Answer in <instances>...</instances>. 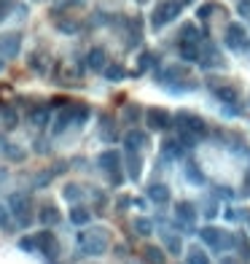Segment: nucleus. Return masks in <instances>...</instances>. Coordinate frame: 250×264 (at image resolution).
I'll return each mask as SVG.
<instances>
[{
  "instance_id": "f257e3e1",
  "label": "nucleus",
  "mask_w": 250,
  "mask_h": 264,
  "mask_svg": "<svg viewBox=\"0 0 250 264\" xmlns=\"http://www.w3.org/2000/svg\"><path fill=\"white\" fill-rule=\"evenodd\" d=\"M78 251L84 253V256H102L105 251H108V232L105 229H84V232H78Z\"/></svg>"
},
{
  "instance_id": "f03ea898",
  "label": "nucleus",
  "mask_w": 250,
  "mask_h": 264,
  "mask_svg": "<svg viewBox=\"0 0 250 264\" xmlns=\"http://www.w3.org/2000/svg\"><path fill=\"white\" fill-rule=\"evenodd\" d=\"M180 8H183V3H178V0H161V3H156V8L151 11V27L161 30L170 22H175L180 16Z\"/></svg>"
},
{
  "instance_id": "7ed1b4c3",
  "label": "nucleus",
  "mask_w": 250,
  "mask_h": 264,
  "mask_svg": "<svg viewBox=\"0 0 250 264\" xmlns=\"http://www.w3.org/2000/svg\"><path fill=\"white\" fill-rule=\"evenodd\" d=\"M8 207H11V213L16 216V224L22 226V229L33 224V200H30V194L14 192L11 197H8Z\"/></svg>"
},
{
  "instance_id": "20e7f679",
  "label": "nucleus",
  "mask_w": 250,
  "mask_h": 264,
  "mask_svg": "<svg viewBox=\"0 0 250 264\" xmlns=\"http://www.w3.org/2000/svg\"><path fill=\"white\" fill-rule=\"evenodd\" d=\"M97 165L110 175V181L116 183V186L121 183V173H119V170H121V154H119V151H113V148L102 151V154L97 156Z\"/></svg>"
},
{
  "instance_id": "39448f33",
  "label": "nucleus",
  "mask_w": 250,
  "mask_h": 264,
  "mask_svg": "<svg viewBox=\"0 0 250 264\" xmlns=\"http://www.w3.org/2000/svg\"><path fill=\"white\" fill-rule=\"evenodd\" d=\"M35 245H38V253H43V256H49V259L60 256V243H57L54 232L49 226L41 229V232H35Z\"/></svg>"
},
{
  "instance_id": "423d86ee",
  "label": "nucleus",
  "mask_w": 250,
  "mask_h": 264,
  "mask_svg": "<svg viewBox=\"0 0 250 264\" xmlns=\"http://www.w3.org/2000/svg\"><path fill=\"white\" fill-rule=\"evenodd\" d=\"M175 121H178V127L194 132V135H205V132H207V121L202 116H197V113H191V111H178Z\"/></svg>"
},
{
  "instance_id": "0eeeda50",
  "label": "nucleus",
  "mask_w": 250,
  "mask_h": 264,
  "mask_svg": "<svg viewBox=\"0 0 250 264\" xmlns=\"http://www.w3.org/2000/svg\"><path fill=\"white\" fill-rule=\"evenodd\" d=\"M226 46H229V49H234V51H239V49H245V46H247V30L239 22H232L226 27Z\"/></svg>"
},
{
  "instance_id": "6e6552de",
  "label": "nucleus",
  "mask_w": 250,
  "mask_h": 264,
  "mask_svg": "<svg viewBox=\"0 0 250 264\" xmlns=\"http://www.w3.org/2000/svg\"><path fill=\"white\" fill-rule=\"evenodd\" d=\"M19 49H22V35L19 33L0 35V57H3V60H14L19 54Z\"/></svg>"
},
{
  "instance_id": "1a4fd4ad",
  "label": "nucleus",
  "mask_w": 250,
  "mask_h": 264,
  "mask_svg": "<svg viewBox=\"0 0 250 264\" xmlns=\"http://www.w3.org/2000/svg\"><path fill=\"white\" fill-rule=\"evenodd\" d=\"M146 124H148V129H167L170 124H172V116L164 111V108H148L146 111Z\"/></svg>"
},
{
  "instance_id": "9d476101",
  "label": "nucleus",
  "mask_w": 250,
  "mask_h": 264,
  "mask_svg": "<svg viewBox=\"0 0 250 264\" xmlns=\"http://www.w3.org/2000/svg\"><path fill=\"white\" fill-rule=\"evenodd\" d=\"M86 68L94 70V73H102L105 68H108V54H105V49L94 46V49L86 54Z\"/></svg>"
},
{
  "instance_id": "9b49d317",
  "label": "nucleus",
  "mask_w": 250,
  "mask_h": 264,
  "mask_svg": "<svg viewBox=\"0 0 250 264\" xmlns=\"http://www.w3.org/2000/svg\"><path fill=\"white\" fill-rule=\"evenodd\" d=\"M70 124H75V105H73V102L60 111V116H57V121H54V132L60 135V132H65Z\"/></svg>"
},
{
  "instance_id": "f8f14e48",
  "label": "nucleus",
  "mask_w": 250,
  "mask_h": 264,
  "mask_svg": "<svg viewBox=\"0 0 250 264\" xmlns=\"http://www.w3.org/2000/svg\"><path fill=\"white\" fill-rule=\"evenodd\" d=\"M49 121H51V108L49 105H35V108H30V124L33 127L43 129Z\"/></svg>"
},
{
  "instance_id": "ddd939ff",
  "label": "nucleus",
  "mask_w": 250,
  "mask_h": 264,
  "mask_svg": "<svg viewBox=\"0 0 250 264\" xmlns=\"http://www.w3.org/2000/svg\"><path fill=\"white\" fill-rule=\"evenodd\" d=\"M175 219L183 221V224H188V226L194 224L197 221V207H194V202H186V200L178 202L175 205Z\"/></svg>"
},
{
  "instance_id": "4468645a",
  "label": "nucleus",
  "mask_w": 250,
  "mask_h": 264,
  "mask_svg": "<svg viewBox=\"0 0 250 264\" xmlns=\"http://www.w3.org/2000/svg\"><path fill=\"white\" fill-rule=\"evenodd\" d=\"M124 146H127V151H137L143 146H148V135L140 129H129L127 135H124Z\"/></svg>"
},
{
  "instance_id": "2eb2a0df",
  "label": "nucleus",
  "mask_w": 250,
  "mask_h": 264,
  "mask_svg": "<svg viewBox=\"0 0 250 264\" xmlns=\"http://www.w3.org/2000/svg\"><path fill=\"white\" fill-rule=\"evenodd\" d=\"M148 200L156 205H167L170 202V189L164 183H151L148 186Z\"/></svg>"
},
{
  "instance_id": "dca6fc26",
  "label": "nucleus",
  "mask_w": 250,
  "mask_h": 264,
  "mask_svg": "<svg viewBox=\"0 0 250 264\" xmlns=\"http://www.w3.org/2000/svg\"><path fill=\"white\" fill-rule=\"evenodd\" d=\"M180 57H183L186 62H199V43L197 41H180Z\"/></svg>"
},
{
  "instance_id": "f3484780",
  "label": "nucleus",
  "mask_w": 250,
  "mask_h": 264,
  "mask_svg": "<svg viewBox=\"0 0 250 264\" xmlns=\"http://www.w3.org/2000/svg\"><path fill=\"white\" fill-rule=\"evenodd\" d=\"M38 221H41L43 226H54V224H60V210H57L54 205H46L38 210Z\"/></svg>"
},
{
  "instance_id": "a211bd4d",
  "label": "nucleus",
  "mask_w": 250,
  "mask_h": 264,
  "mask_svg": "<svg viewBox=\"0 0 250 264\" xmlns=\"http://www.w3.org/2000/svg\"><path fill=\"white\" fill-rule=\"evenodd\" d=\"M220 234H224V232L215 229V226H202V229H199V237L205 240L210 248H215V251H218V245H220Z\"/></svg>"
},
{
  "instance_id": "6ab92c4d",
  "label": "nucleus",
  "mask_w": 250,
  "mask_h": 264,
  "mask_svg": "<svg viewBox=\"0 0 250 264\" xmlns=\"http://www.w3.org/2000/svg\"><path fill=\"white\" fill-rule=\"evenodd\" d=\"M180 146H183V143H180V140L175 138V140H164V143H161V156H164L167 159V162H172V159H178L180 156Z\"/></svg>"
},
{
  "instance_id": "aec40b11",
  "label": "nucleus",
  "mask_w": 250,
  "mask_h": 264,
  "mask_svg": "<svg viewBox=\"0 0 250 264\" xmlns=\"http://www.w3.org/2000/svg\"><path fill=\"white\" fill-rule=\"evenodd\" d=\"M70 221H73L75 226H86V224L92 221V210H86V207L75 205L73 210H70Z\"/></svg>"
},
{
  "instance_id": "412c9836",
  "label": "nucleus",
  "mask_w": 250,
  "mask_h": 264,
  "mask_svg": "<svg viewBox=\"0 0 250 264\" xmlns=\"http://www.w3.org/2000/svg\"><path fill=\"white\" fill-rule=\"evenodd\" d=\"M143 253H146V261H148V264H164V261H167L164 251L156 248V245H146V251H143Z\"/></svg>"
},
{
  "instance_id": "4be33fe9",
  "label": "nucleus",
  "mask_w": 250,
  "mask_h": 264,
  "mask_svg": "<svg viewBox=\"0 0 250 264\" xmlns=\"http://www.w3.org/2000/svg\"><path fill=\"white\" fill-rule=\"evenodd\" d=\"M215 97L220 102H226V105H232V102H237V89L234 87H218L215 89Z\"/></svg>"
},
{
  "instance_id": "5701e85b",
  "label": "nucleus",
  "mask_w": 250,
  "mask_h": 264,
  "mask_svg": "<svg viewBox=\"0 0 250 264\" xmlns=\"http://www.w3.org/2000/svg\"><path fill=\"white\" fill-rule=\"evenodd\" d=\"M102 73H105V78H108V81H124V78H127V70H124V65H108Z\"/></svg>"
},
{
  "instance_id": "b1692460",
  "label": "nucleus",
  "mask_w": 250,
  "mask_h": 264,
  "mask_svg": "<svg viewBox=\"0 0 250 264\" xmlns=\"http://www.w3.org/2000/svg\"><path fill=\"white\" fill-rule=\"evenodd\" d=\"M140 116H143V108L137 105V102H134V105H132V102H127V105H124V119H127L129 124H137Z\"/></svg>"
},
{
  "instance_id": "393cba45",
  "label": "nucleus",
  "mask_w": 250,
  "mask_h": 264,
  "mask_svg": "<svg viewBox=\"0 0 250 264\" xmlns=\"http://www.w3.org/2000/svg\"><path fill=\"white\" fill-rule=\"evenodd\" d=\"M140 167H143V159H140V154H134V151H129V178H132V181H140Z\"/></svg>"
},
{
  "instance_id": "a878e982",
  "label": "nucleus",
  "mask_w": 250,
  "mask_h": 264,
  "mask_svg": "<svg viewBox=\"0 0 250 264\" xmlns=\"http://www.w3.org/2000/svg\"><path fill=\"white\" fill-rule=\"evenodd\" d=\"M62 197H65L67 202H78L81 197H84V192H81V186H78V183H67V186H65V192H62Z\"/></svg>"
},
{
  "instance_id": "bb28decb",
  "label": "nucleus",
  "mask_w": 250,
  "mask_h": 264,
  "mask_svg": "<svg viewBox=\"0 0 250 264\" xmlns=\"http://www.w3.org/2000/svg\"><path fill=\"white\" fill-rule=\"evenodd\" d=\"M134 232L148 237V234H153V221L151 219H134Z\"/></svg>"
},
{
  "instance_id": "cd10ccee",
  "label": "nucleus",
  "mask_w": 250,
  "mask_h": 264,
  "mask_svg": "<svg viewBox=\"0 0 250 264\" xmlns=\"http://www.w3.org/2000/svg\"><path fill=\"white\" fill-rule=\"evenodd\" d=\"M11 207L8 205H0V229L3 232H11Z\"/></svg>"
},
{
  "instance_id": "c85d7f7f",
  "label": "nucleus",
  "mask_w": 250,
  "mask_h": 264,
  "mask_svg": "<svg viewBox=\"0 0 250 264\" xmlns=\"http://www.w3.org/2000/svg\"><path fill=\"white\" fill-rule=\"evenodd\" d=\"M164 245H167V251L170 253H180V248H183V243H180V237H175V234H170V232H164Z\"/></svg>"
},
{
  "instance_id": "c756f323",
  "label": "nucleus",
  "mask_w": 250,
  "mask_h": 264,
  "mask_svg": "<svg viewBox=\"0 0 250 264\" xmlns=\"http://www.w3.org/2000/svg\"><path fill=\"white\" fill-rule=\"evenodd\" d=\"M57 30L73 35V33H78V22H73V19H60V22H57Z\"/></svg>"
},
{
  "instance_id": "7c9ffc66",
  "label": "nucleus",
  "mask_w": 250,
  "mask_h": 264,
  "mask_svg": "<svg viewBox=\"0 0 250 264\" xmlns=\"http://www.w3.org/2000/svg\"><path fill=\"white\" fill-rule=\"evenodd\" d=\"M186 175H188V181L191 183H205V175H202V170H197V165H186Z\"/></svg>"
},
{
  "instance_id": "2f4dec72",
  "label": "nucleus",
  "mask_w": 250,
  "mask_h": 264,
  "mask_svg": "<svg viewBox=\"0 0 250 264\" xmlns=\"http://www.w3.org/2000/svg\"><path fill=\"white\" fill-rule=\"evenodd\" d=\"M188 264H210V259H207V253H202L199 248H191V253H188Z\"/></svg>"
},
{
  "instance_id": "473e14b6",
  "label": "nucleus",
  "mask_w": 250,
  "mask_h": 264,
  "mask_svg": "<svg viewBox=\"0 0 250 264\" xmlns=\"http://www.w3.org/2000/svg\"><path fill=\"white\" fill-rule=\"evenodd\" d=\"M151 65H153V54H151V51H143V54H140V68L134 70V75H140L143 70H148Z\"/></svg>"
},
{
  "instance_id": "72a5a7b5",
  "label": "nucleus",
  "mask_w": 250,
  "mask_h": 264,
  "mask_svg": "<svg viewBox=\"0 0 250 264\" xmlns=\"http://www.w3.org/2000/svg\"><path fill=\"white\" fill-rule=\"evenodd\" d=\"M180 35H183V41H197V43H199V33H197V27H194V24H183Z\"/></svg>"
},
{
  "instance_id": "f704fd0d",
  "label": "nucleus",
  "mask_w": 250,
  "mask_h": 264,
  "mask_svg": "<svg viewBox=\"0 0 250 264\" xmlns=\"http://www.w3.org/2000/svg\"><path fill=\"white\" fill-rule=\"evenodd\" d=\"M89 105H78V102H75V124H84L86 119H89Z\"/></svg>"
},
{
  "instance_id": "c9c22d12",
  "label": "nucleus",
  "mask_w": 250,
  "mask_h": 264,
  "mask_svg": "<svg viewBox=\"0 0 250 264\" xmlns=\"http://www.w3.org/2000/svg\"><path fill=\"white\" fill-rule=\"evenodd\" d=\"M234 245H237V240H234L229 232L220 234V245H218V251H229V248H234Z\"/></svg>"
},
{
  "instance_id": "e433bc0d",
  "label": "nucleus",
  "mask_w": 250,
  "mask_h": 264,
  "mask_svg": "<svg viewBox=\"0 0 250 264\" xmlns=\"http://www.w3.org/2000/svg\"><path fill=\"white\" fill-rule=\"evenodd\" d=\"M3 119H6V127H16V121H19V113L14 108H6L3 111Z\"/></svg>"
},
{
  "instance_id": "4c0bfd02",
  "label": "nucleus",
  "mask_w": 250,
  "mask_h": 264,
  "mask_svg": "<svg viewBox=\"0 0 250 264\" xmlns=\"http://www.w3.org/2000/svg\"><path fill=\"white\" fill-rule=\"evenodd\" d=\"M14 11V0H0V22L8 19V14Z\"/></svg>"
},
{
  "instance_id": "58836bf2",
  "label": "nucleus",
  "mask_w": 250,
  "mask_h": 264,
  "mask_svg": "<svg viewBox=\"0 0 250 264\" xmlns=\"http://www.w3.org/2000/svg\"><path fill=\"white\" fill-rule=\"evenodd\" d=\"M19 248L27 251V253H30V251H38V245H35V234H33V237H22V240H19Z\"/></svg>"
},
{
  "instance_id": "ea45409f",
  "label": "nucleus",
  "mask_w": 250,
  "mask_h": 264,
  "mask_svg": "<svg viewBox=\"0 0 250 264\" xmlns=\"http://www.w3.org/2000/svg\"><path fill=\"white\" fill-rule=\"evenodd\" d=\"M213 11H215V3H205V6H202L199 11H197V16H199V19H207Z\"/></svg>"
},
{
  "instance_id": "a19ab883",
  "label": "nucleus",
  "mask_w": 250,
  "mask_h": 264,
  "mask_svg": "<svg viewBox=\"0 0 250 264\" xmlns=\"http://www.w3.org/2000/svg\"><path fill=\"white\" fill-rule=\"evenodd\" d=\"M237 11L239 14H250V0H239V3H237Z\"/></svg>"
},
{
  "instance_id": "79ce46f5",
  "label": "nucleus",
  "mask_w": 250,
  "mask_h": 264,
  "mask_svg": "<svg viewBox=\"0 0 250 264\" xmlns=\"http://www.w3.org/2000/svg\"><path fill=\"white\" fill-rule=\"evenodd\" d=\"M237 245H239V251H242V256H245V259H250V245H247V243H242V237L237 240Z\"/></svg>"
},
{
  "instance_id": "37998d69",
  "label": "nucleus",
  "mask_w": 250,
  "mask_h": 264,
  "mask_svg": "<svg viewBox=\"0 0 250 264\" xmlns=\"http://www.w3.org/2000/svg\"><path fill=\"white\" fill-rule=\"evenodd\" d=\"M202 213H205V216H207V219H215V213H218V207H215V205H207V207H205V210H202Z\"/></svg>"
},
{
  "instance_id": "c03bdc74",
  "label": "nucleus",
  "mask_w": 250,
  "mask_h": 264,
  "mask_svg": "<svg viewBox=\"0 0 250 264\" xmlns=\"http://www.w3.org/2000/svg\"><path fill=\"white\" fill-rule=\"evenodd\" d=\"M129 205H132L129 197H119V207H129Z\"/></svg>"
},
{
  "instance_id": "a18cd8bd",
  "label": "nucleus",
  "mask_w": 250,
  "mask_h": 264,
  "mask_svg": "<svg viewBox=\"0 0 250 264\" xmlns=\"http://www.w3.org/2000/svg\"><path fill=\"white\" fill-rule=\"evenodd\" d=\"M35 151H41V154H46V143H43V140H41V143L35 140Z\"/></svg>"
},
{
  "instance_id": "49530a36",
  "label": "nucleus",
  "mask_w": 250,
  "mask_h": 264,
  "mask_svg": "<svg viewBox=\"0 0 250 264\" xmlns=\"http://www.w3.org/2000/svg\"><path fill=\"white\" fill-rule=\"evenodd\" d=\"M245 197H250V173H247V186H245V192H242Z\"/></svg>"
},
{
  "instance_id": "de8ad7c7",
  "label": "nucleus",
  "mask_w": 250,
  "mask_h": 264,
  "mask_svg": "<svg viewBox=\"0 0 250 264\" xmlns=\"http://www.w3.org/2000/svg\"><path fill=\"white\" fill-rule=\"evenodd\" d=\"M183 3H191V0H183Z\"/></svg>"
}]
</instances>
